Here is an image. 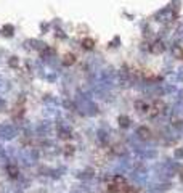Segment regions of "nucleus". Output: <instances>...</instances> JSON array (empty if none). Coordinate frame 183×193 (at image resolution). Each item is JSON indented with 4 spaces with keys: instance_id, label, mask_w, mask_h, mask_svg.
I'll return each instance as SVG.
<instances>
[{
    "instance_id": "f257e3e1",
    "label": "nucleus",
    "mask_w": 183,
    "mask_h": 193,
    "mask_svg": "<svg viewBox=\"0 0 183 193\" xmlns=\"http://www.w3.org/2000/svg\"><path fill=\"white\" fill-rule=\"evenodd\" d=\"M113 185H116V187H117L119 190L124 188V185H125V180H124V177L116 176V177H114V180H113Z\"/></svg>"
},
{
    "instance_id": "f03ea898",
    "label": "nucleus",
    "mask_w": 183,
    "mask_h": 193,
    "mask_svg": "<svg viewBox=\"0 0 183 193\" xmlns=\"http://www.w3.org/2000/svg\"><path fill=\"white\" fill-rule=\"evenodd\" d=\"M162 50H164V45H161L159 42H156L154 45L151 47V52H154V53H161Z\"/></svg>"
},
{
    "instance_id": "7ed1b4c3",
    "label": "nucleus",
    "mask_w": 183,
    "mask_h": 193,
    "mask_svg": "<svg viewBox=\"0 0 183 193\" xmlns=\"http://www.w3.org/2000/svg\"><path fill=\"white\" fill-rule=\"evenodd\" d=\"M82 45L85 47V48H92V47H93V40H92V39H85V40L82 42Z\"/></svg>"
},
{
    "instance_id": "20e7f679",
    "label": "nucleus",
    "mask_w": 183,
    "mask_h": 193,
    "mask_svg": "<svg viewBox=\"0 0 183 193\" xmlns=\"http://www.w3.org/2000/svg\"><path fill=\"white\" fill-rule=\"evenodd\" d=\"M124 193H138V190H137V187H125Z\"/></svg>"
},
{
    "instance_id": "39448f33",
    "label": "nucleus",
    "mask_w": 183,
    "mask_h": 193,
    "mask_svg": "<svg viewBox=\"0 0 183 193\" xmlns=\"http://www.w3.org/2000/svg\"><path fill=\"white\" fill-rule=\"evenodd\" d=\"M8 171H10V176H11V177H16L18 176V169L15 167V166H10Z\"/></svg>"
},
{
    "instance_id": "423d86ee",
    "label": "nucleus",
    "mask_w": 183,
    "mask_h": 193,
    "mask_svg": "<svg viewBox=\"0 0 183 193\" xmlns=\"http://www.w3.org/2000/svg\"><path fill=\"white\" fill-rule=\"evenodd\" d=\"M71 63H74V55H66L64 65H71Z\"/></svg>"
},
{
    "instance_id": "0eeeda50",
    "label": "nucleus",
    "mask_w": 183,
    "mask_h": 193,
    "mask_svg": "<svg viewBox=\"0 0 183 193\" xmlns=\"http://www.w3.org/2000/svg\"><path fill=\"white\" fill-rule=\"evenodd\" d=\"M129 124V119L127 118H121V126H127Z\"/></svg>"
},
{
    "instance_id": "6e6552de",
    "label": "nucleus",
    "mask_w": 183,
    "mask_h": 193,
    "mask_svg": "<svg viewBox=\"0 0 183 193\" xmlns=\"http://www.w3.org/2000/svg\"><path fill=\"white\" fill-rule=\"evenodd\" d=\"M140 134H141L143 137H148V134H149V132H148L146 129H140Z\"/></svg>"
},
{
    "instance_id": "1a4fd4ad",
    "label": "nucleus",
    "mask_w": 183,
    "mask_h": 193,
    "mask_svg": "<svg viewBox=\"0 0 183 193\" xmlns=\"http://www.w3.org/2000/svg\"><path fill=\"white\" fill-rule=\"evenodd\" d=\"M72 151H74V148H72V147H66V155H71Z\"/></svg>"
}]
</instances>
